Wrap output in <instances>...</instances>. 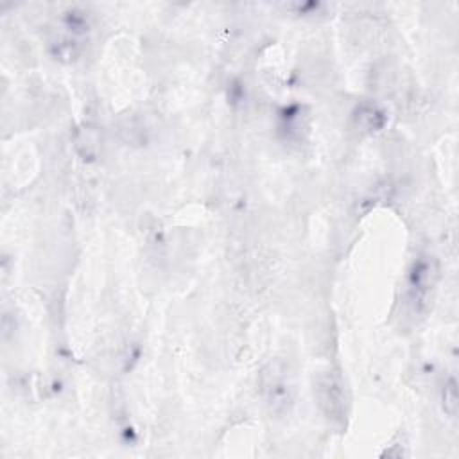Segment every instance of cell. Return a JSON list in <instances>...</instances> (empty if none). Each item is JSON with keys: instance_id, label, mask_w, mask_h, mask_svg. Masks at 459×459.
<instances>
[{"instance_id": "obj_1", "label": "cell", "mask_w": 459, "mask_h": 459, "mask_svg": "<svg viewBox=\"0 0 459 459\" xmlns=\"http://www.w3.org/2000/svg\"><path fill=\"white\" fill-rule=\"evenodd\" d=\"M260 391L271 416L283 418L290 412L294 405V385L281 360H273L262 369Z\"/></svg>"}, {"instance_id": "obj_2", "label": "cell", "mask_w": 459, "mask_h": 459, "mask_svg": "<svg viewBox=\"0 0 459 459\" xmlns=\"http://www.w3.org/2000/svg\"><path fill=\"white\" fill-rule=\"evenodd\" d=\"M314 394L325 418L333 425H344L348 416V393L341 373L335 369L319 373Z\"/></svg>"}, {"instance_id": "obj_3", "label": "cell", "mask_w": 459, "mask_h": 459, "mask_svg": "<svg viewBox=\"0 0 459 459\" xmlns=\"http://www.w3.org/2000/svg\"><path fill=\"white\" fill-rule=\"evenodd\" d=\"M437 280V267L430 256L414 262L412 273L409 276V303L414 312L423 310L429 305L430 292L434 290Z\"/></svg>"}, {"instance_id": "obj_4", "label": "cell", "mask_w": 459, "mask_h": 459, "mask_svg": "<svg viewBox=\"0 0 459 459\" xmlns=\"http://www.w3.org/2000/svg\"><path fill=\"white\" fill-rule=\"evenodd\" d=\"M443 409L450 418H454L457 412V384L452 377L446 380L443 389Z\"/></svg>"}]
</instances>
